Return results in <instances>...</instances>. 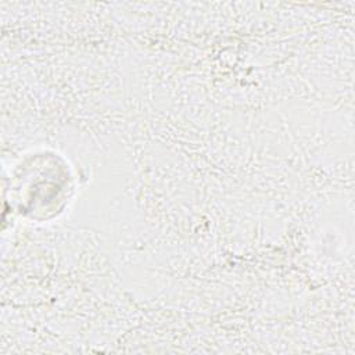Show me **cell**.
<instances>
[{
    "mask_svg": "<svg viewBox=\"0 0 355 355\" xmlns=\"http://www.w3.org/2000/svg\"><path fill=\"white\" fill-rule=\"evenodd\" d=\"M73 190L71 166L57 153L35 151L21 158L10 179V194L17 211L39 222L62 214Z\"/></svg>",
    "mask_w": 355,
    "mask_h": 355,
    "instance_id": "6da1fadb",
    "label": "cell"
}]
</instances>
